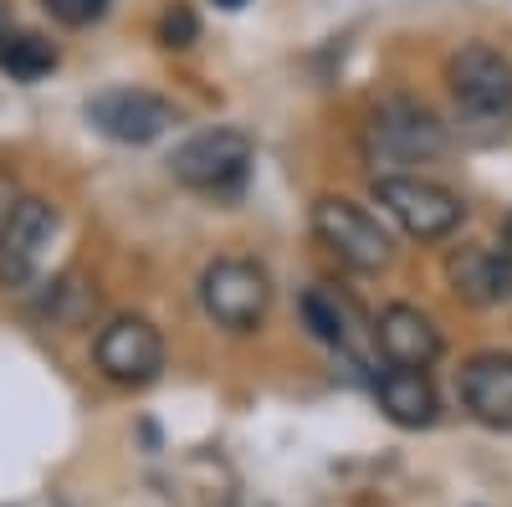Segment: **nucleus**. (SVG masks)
Instances as JSON below:
<instances>
[{
    "instance_id": "f257e3e1",
    "label": "nucleus",
    "mask_w": 512,
    "mask_h": 507,
    "mask_svg": "<svg viewBox=\"0 0 512 507\" xmlns=\"http://www.w3.org/2000/svg\"><path fill=\"white\" fill-rule=\"evenodd\" d=\"M446 88L456 98V113L472 123V129H487V134L512 129V62L497 47L472 41V47L451 52Z\"/></svg>"
},
{
    "instance_id": "f03ea898",
    "label": "nucleus",
    "mask_w": 512,
    "mask_h": 507,
    "mask_svg": "<svg viewBox=\"0 0 512 507\" xmlns=\"http://www.w3.org/2000/svg\"><path fill=\"white\" fill-rule=\"evenodd\" d=\"M364 154L369 164H384V175H400V164L446 154V123L415 98H384L364 123Z\"/></svg>"
},
{
    "instance_id": "7ed1b4c3",
    "label": "nucleus",
    "mask_w": 512,
    "mask_h": 507,
    "mask_svg": "<svg viewBox=\"0 0 512 507\" xmlns=\"http://www.w3.org/2000/svg\"><path fill=\"white\" fill-rule=\"evenodd\" d=\"M313 236H318L344 267H354V272H364V277H374V272H384V267L395 262L390 231L374 221L369 205H359V200H349V195H323V200L313 205Z\"/></svg>"
},
{
    "instance_id": "20e7f679",
    "label": "nucleus",
    "mask_w": 512,
    "mask_h": 507,
    "mask_svg": "<svg viewBox=\"0 0 512 507\" xmlns=\"http://www.w3.org/2000/svg\"><path fill=\"white\" fill-rule=\"evenodd\" d=\"M272 303V277L251 257H221L200 272V308L226 333H256Z\"/></svg>"
},
{
    "instance_id": "39448f33",
    "label": "nucleus",
    "mask_w": 512,
    "mask_h": 507,
    "mask_svg": "<svg viewBox=\"0 0 512 507\" xmlns=\"http://www.w3.org/2000/svg\"><path fill=\"white\" fill-rule=\"evenodd\" d=\"M374 200L415 241H446L466 221V200L425 175H374Z\"/></svg>"
},
{
    "instance_id": "423d86ee",
    "label": "nucleus",
    "mask_w": 512,
    "mask_h": 507,
    "mask_svg": "<svg viewBox=\"0 0 512 507\" xmlns=\"http://www.w3.org/2000/svg\"><path fill=\"white\" fill-rule=\"evenodd\" d=\"M52 241H57V205L41 195H21L0 221V287L31 292L41 267H47Z\"/></svg>"
},
{
    "instance_id": "0eeeda50",
    "label": "nucleus",
    "mask_w": 512,
    "mask_h": 507,
    "mask_svg": "<svg viewBox=\"0 0 512 507\" xmlns=\"http://www.w3.org/2000/svg\"><path fill=\"white\" fill-rule=\"evenodd\" d=\"M251 139L241 129H205L195 139H185L175 149V159H169V169H175V180L185 190H200V195H236L251 175Z\"/></svg>"
},
{
    "instance_id": "6e6552de",
    "label": "nucleus",
    "mask_w": 512,
    "mask_h": 507,
    "mask_svg": "<svg viewBox=\"0 0 512 507\" xmlns=\"http://www.w3.org/2000/svg\"><path fill=\"white\" fill-rule=\"evenodd\" d=\"M93 364L108 385H123V390L154 385L164 369V333L139 313H123L93 338Z\"/></svg>"
},
{
    "instance_id": "1a4fd4ad",
    "label": "nucleus",
    "mask_w": 512,
    "mask_h": 507,
    "mask_svg": "<svg viewBox=\"0 0 512 507\" xmlns=\"http://www.w3.org/2000/svg\"><path fill=\"white\" fill-rule=\"evenodd\" d=\"M88 123L113 144H154L175 123V108L149 88H108L88 98Z\"/></svg>"
},
{
    "instance_id": "9d476101",
    "label": "nucleus",
    "mask_w": 512,
    "mask_h": 507,
    "mask_svg": "<svg viewBox=\"0 0 512 507\" xmlns=\"http://www.w3.org/2000/svg\"><path fill=\"white\" fill-rule=\"evenodd\" d=\"M374 344L384 354V364H400V369H431L446 349V338L436 328V318L415 308V303H390L379 308L374 318Z\"/></svg>"
},
{
    "instance_id": "9b49d317",
    "label": "nucleus",
    "mask_w": 512,
    "mask_h": 507,
    "mask_svg": "<svg viewBox=\"0 0 512 507\" xmlns=\"http://www.w3.org/2000/svg\"><path fill=\"white\" fill-rule=\"evenodd\" d=\"M446 282L461 303L497 308L512 298V257H502L497 246H456L446 257Z\"/></svg>"
},
{
    "instance_id": "f8f14e48",
    "label": "nucleus",
    "mask_w": 512,
    "mask_h": 507,
    "mask_svg": "<svg viewBox=\"0 0 512 507\" xmlns=\"http://www.w3.org/2000/svg\"><path fill=\"white\" fill-rule=\"evenodd\" d=\"M456 390L482 426H512V354H472L456 374Z\"/></svg>"
},
{
    "instance_id": "ddd939ff",
    "label": "nucleus",
    "mask_w": 512,
    "mask_h": 507,
    "mask_svg": "<svg viewBox=\"0 0 512 507\" xmlns=\"http://www.w3.org/2000/svg\"><path fill=\"white\" fill-rule=\"evenodd\" d=\"M374 400L379 410L395 420V426L405 431H420V426H436V415H441V400H436V385H431V374L425 369H379L374 374Z\"/></svg>"
},
{
    "instance_id": "4468645a",
    "label": "nucleus",
    "mask_w": 512,
    "mask_h": 507,
    "mask_svg": "<svg viewBox=\"0 0 512 507\" xmlns=\"http://www.w3.org/2000/svg\"><path fill=\"white\" fill-rule=\"evenodd\" d=\"M0 72H11L16 82H41L47 72H57V47L47 36L16 26L6 6H0Z\"/></svg>"
},
{
    "instance_id": "2eb2a0df",
    "label": "nucleus",
    "mask_w": 512,
    "mask_h": 507,
    "mask_svg": "<svg viewBox=\"0 0 512 507\" xmlns=\"http://www.w3.org/2000/svg\"><path fill=\"white\" fill-rule=\"evenodd\" d=\"M303 323L313 328L318 344H328V349H354V328H359V318H354V303H349L338 287L313 282V287L303 292Z\"/></svg>"
},
{
    "instance_id": "dca6fc26",
    "label": "nucleus",
    "mask_w": 512,
    "mask_h": 507,
    "mask_svg": "<svg viewBox=\"0 0 512 507\" xmlns=\"http://www.w3.org/2000/svg\"><path fill=\"white\" fill-rule=\"evenodd\" d=\"M41 11L57 26H93L108 16V0H41Z\"/></svg>"
},
{
    "instance_id": "f3484780",
    "label": "nucleus",
    "mask_w": 512,
    "mask_h": 507,
    "mask_svg": "<svg viewBox=\"0 0 512 507\" xmlns=\"http://www.w3.org/2000/svg\"><path fill=\"white\" fill-rule=\"evenodd\" d=\"M195 36H200V21L190 6H169L159 16V41L164 47H195Z\"/></svg>"
},
{
    "instance_id": "a211bd4d",
    "label": "nucleus",
    "mask_w": 512,
    "mask_h": 507,
    "mask_svg": "<svg viewBox=\"0 0 512 507\" xmlns=\"http://www.w3.org/2000/svg\"><path fill=\"white\" fill-rule=\"evenodd\" d=\"M497 251H502V257H512V216L502 221V236H497Z\"/></svg>"
},
{
    "instance_id": "6ab92c4d",
    "label": "nucleus",
    "mask_w": 512,
    "mask_h": 507,
    "mask_svg": "<svg viewBox=\"0 0 512 507\" xmlns=\"http://www.w3.org/2000/svg\"><path fill=\"white\" fill-rule=\"evenodd\" d=\"M216 6H221V11H241V6H246V0H216Z\"/></svg>"
}]
</instances>
